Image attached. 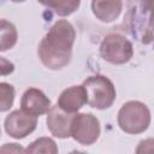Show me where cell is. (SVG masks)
<instances>
[{"mask_svg": "<svg viewBox=\"0 0 154 154\" xmlns=\"http://www.w3.org/2000/svg\"><path fill=\"white\" fill-rule=\"evenodd\" d=\"M75 38L76 31L70 22H55L38 45L37 54L41 63L51 70L65 67L71 60Z\"/></svg>", "mask_w": 154, "mask_h": 154, "instance_id": "obj_1", "label": "cell"}, {"mask_svg": "<svg viewBox=\"0 0 154 154\" xmlns=\"http://www.w3.org/2000/svg\"><path fill=\"white\" fill-rule=\"evenodd\" d=\"M117 122L124 132L132 135L141 134L150 124V111L141 101H128L120 107Z\"/></svg>", "mask_w": 154, "mask_h": 154, "instance_id": "obj_2", "label": "cell"}, {"mask_svg": "<svg viewBox=\"0 0 154 154\" xmlns=\"http://www.w3.org/2000/svg\"><path fill=\"white\" fill-rule=\"evenodd\" d=\"M87 93V103L96 109L111 107L116 100L117 91L113 82L102 75L87 77L82 84Z\"/></svg>", "mask_w": 154, "mask_h": 154, "instance_id": "obj_3", "label": "cell"}, {"mask_svg": "<svg viewBox=\"0 0 154 154\" xmlns=\"http://www.w3.org/2000/svg\"><path fill=\"white\" fill-rule=\"evenodd\" d=\"M132 35L137 36L142 43L154 28V0H137L134 8H130L128 18Z\"/></svg>", "mask_w": 154, "mask_h": 154, "instance_id": "obj_4", "label": "cell"}, {"mask_svg": "<svg viewBox=\"0 0 154 154\" xmlns=\"http://www.w3.org/2000/svg\"><path fill=\"white\" fill-rule=\"evenodd\" d=\"M134 55L132 43L120 34H109L103 37L100 45V57L111 64L122 65Z\"/></svg>", "mask_w": 154, "mask_h": 154, "instance_id": "obj_5", "label": "cell"}, {"mask_svg": "<svg viewBox=\"0 0 154 154\" xmlns=\"http://www.w3.org/2000/svg\"><path fill=\"white\" fill-rule=\"evenodd\" d=\"M99 119L91 113H75L71 122V137L83 146L95 143L100 136Z\"/></svg>", "mask_w": 154, "mask_h": 154, "instance_id": "obj_6", "label": "cell"}, {"mask_svg": "<svg viewBox=\"0 0 154 154\" xmlns=\"http://www.w3.org/2000/svg\"><path fill=\"white\" fill-rule=\"evenodd\" d=\"M37 125V117L24 112L22 108L11 112L4 122V128L7 135L16 140H20L30 135Z\"/></svg>", "mask_w": 154, "mask_h": 154, "instance_id": "obj_7", "label": "cell"}, {"mask_svg": "<svg viewBox=\"0 0 154 154\" xmlns=\"http://www.w3.org/2000/svg\"><path fill=\"white\" fill-rule=\"evenodd\" d=\"M75 113L64 111L58 103L52 106L47 112V128L49 132L58 138H67L71 136V122Z\"/></svg>", "mask_w": 154, "mask_h": 154, "instance_id": "obj_8", "label": "cell"}, {"mask_svg": "<svg viewBox=\"0 0 154 154\" xmlns=\"http://www.w3.org/2000/svg\"><path fill=\"white\" fill-rule=\"evenodd\" d=\"M51 100L46 94L37 88L26 89L20 99V108L32 116H42L51 109Z\"/></svg>", "mask_w": 154, "mask_h": 154, "instance_id": "obj_9", "label": "cell"}, {"mask_svg": "<svg viewBox=\"0 0 154 154\" xmlns=\"http://www.w3.org/2000/svg\"><path fill=\"white\" fill-rule=\"evenodd\" d=\"M64 111L76 113L87 103V93L83 85H71L61 91L57 102Z\"/></svg>", "mask_w": 154, "mask_h": 154, "instance_id": "obj_10", "label": "cell"}, {"mask_svg": "<svg viewBox=\"0 0 154 154\" xmlns=\"http://www.w3.org/2000/svg\"><path fill=\"white\" fill-rule=\"evenodd\" d=\"M123 10L122 0H91L93 14L103 23L116 20Z\"/></svg>", "mask_w": 154, "mask_h": 154, "instance_id": "obj_11", "label": "cell"}, {"mask_svg": "<svg viewBox=\"0 0 154 154\" xmlns=\"http://www.w3.org/2000/svg\"><path fill=\"white\" fill-rule=\"evenodd\" d=\"M43 6L51 8L60 17L72 14L79 8L81 0H37Z\"/></svg>", "mask_w": 154, "mask_h": 154, "instance_id": "obj_12", "label": "cell"}, {"mask_svg": "<svg viewBox=\"0 0 154 154\" xmlns=\"http://www.w3.org/2000/svg\"><path fill=\"white\" fill-rule=\"evenodd\" d=\"M0 32H1V42H0V51L5 52L7 49H11L16 42H17V29L16 26L6 20V19H1V28H0Z\"/></svg>", "mask_w": 154, "mask_h": 154, "instance_id": "obj_13", "label": "cell"}, {"mask_svg": "<svg viewBox=\"0 0 154 154\" xmlns=\"http://www.w3.org/2000/svg\"><path fill=\"white\" fill-rule=\"evenodd\" d=\"M26 153H49L55 154L58 153V147L54 140L51 137H40L31 142L28 148L25 149Z\"/></svg>", "mask_w": 154, "mask_h": 154, "instance_id": "obj_14", "label": "cell"}, {"mask_svg": "<svg viewBox=\"0 0 154 154\" xmlns=\"http://www.w3.org/2000/svg\"><path fill=\"white\" fill-rule=\"evenodd\" d=\"M0 94H1L0 111L6 112L13 105V100H14V88H13V85H11L6 82H1L0 83Z\"/></svg>", "mask_w": 154, "mask_h": 154, "instance_id": "obj_15", "label": "cell"}, {"mask_svg": "<svg viewBox=\"0 0 154 154\" xmlns=\"http://www.w3.org/2000/svg\"><path fill=\"white\" fill-rule=\"evenodd\" d=\"M137 154H144V153H154V138H146L142 140L137 148H136Z\"/></svg>", "mask_w": 154, "mask_h": 154, "instance_id": "obj_16", "label": "cell"}, {"mask_svg": "<svg viewBox=\"0 0 154 154\" xmlns=\"http://www.w3.org/2000/svg\"><path fill=\"white\" fill-rule=\"evenodd\" d=\"M149 43H153V46H154V28L149 32V35L147 37V41H146V45H149Z\"/></svg>", "mask_w": 154, "mask_h": 154, "instance_id": "obj_17", "label": "cell"}, {"mask_svg": "<svg viewBox=\"0 0 154 154\" xmlns=\"http://www.w3.org/2000/svg\"><path fill=\"white\" fill-rule=\"evenodd\" d=\"M11 1H13V2H23L25 0H11Z\"/></svg>", "mask_w": 154, "mask_h": 154, "instance_id": "obj_18", "label": "cell"}]
</instances>
